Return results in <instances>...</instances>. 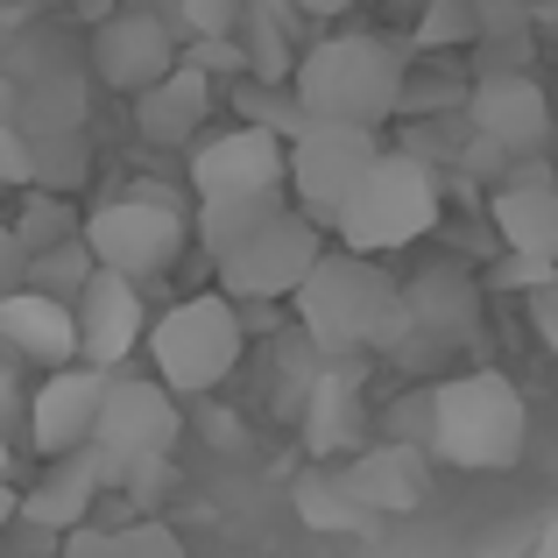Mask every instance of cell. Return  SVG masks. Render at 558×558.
<instances>
[{"mask_svg": "<svg viewBox=\"0 0 558 558\" xmlns=\"http://www.w3.org/2000/svg\"><path fill=\"white\" fill-rule=\"evenodd\" d=\"M99 403H107V368L93 361H71V368H50L28 396V446L43 460H64V452H85L99 432Z\"/></svg>", "mask_w": 558, "mask_h": 558, "instance_id": "obj_15", "label": "cell"}, {"mask_svg": "<svg viewBox=\"0 0 558 558\" xmlns=\"http://www.w3.org/2000/svg\"><path fill=\"white\" fill-rule=\"evenodd\" d=\"M531 326H537V347H545V354L558 361V276L531 290Z\"/></svg>", "mask_w": 558, "mask_h": 558, "instance_id": "obj_39", "label": "cell"}, {"mask_svg": "<svg viewBox=\"0 0 558 558\" xmlns=\"http://www.w3.org/2000/svg\"><path fill=\"white\" fill-rule=\"evenodd\" d=\"M93 276H99V255L85 247V233H78V241H64V247H50V255H28V290H43V298L78 304Z\"/></svg>", "mask_w": 558, "mask_h": 558, "instance_id": "obj_29", "label": "cell"}, {"mask_svg": "<svg viewBox=\"0 0 558 558\" xmlns=\"http://www.w3.org/2000/svg\"><path fill=\"white\" fill-rule=\"evenodd\" d=\"M213 424V446H241V417H205Z\"/></svg>", "mask_w": 558, "mask_h": 558, "instance_id": "obj_44", "label": "cell"}, {"mask_svg": "<svg viewBox=\"0 0 558 558\" xmlns=\"http://www.w3.org/2000/svg\"><path fill=\"white\" fill-rule=\"evenodd\" d=\"M0 354L28 361V368H71L78 361V312L64 298H43V290H14L0 304Z\"/></svg>", "mask_w": 558, "mask_h": 558, "instance_id": "obj_19", "label": "cell"}, {"mask_svg": "<svg viewBox=\"0 0 558 558\" xmlns=\"http://www.w3.org/2000/svg\"><path fill=\"white\" fill-rule=\"evenodd\" d=\"M8 474H14V452H8V438H0V488H8Z\"/></svg>", "mask_w": 558, "mask_h": 558, "instance_id": "obj_45", "label": "cell"}, {"mask_svg": "<svg viewBox=\"0 0 558 558\" xmlns=\"http://www.w3.org/2000/svg\"><path fill=\"white\" fill-rule=\"evenodd\" d=\"M276 213H290V191H269V198H219V205H198V241L205 255H233L241 241H255Z\"/></svg>", "mask_w": 558, "mask_h": 558, "instance_id": "obj_25", "label": "cell"}, {"mask_svg": "<svg viewBox=\"0 0 558 558\" xmlns=\"http://www.w3.org/2000/svg\"><path fill=\"white\" fill-rule=\"evenodd\" d=\"M403 304H410V340L396 347V368L438 381L452 375V347H466L481 332V283L460 269V262H432L403 283Z\"/></svg>", "mask_w": 558, "mask_h": 558, "instance_id": "obj_9", "label": "cell"}, {"mask_svg": "<svg viewBox=\"0 0 558 558\" xmlns=\"http://www.w3.org/2000/svg\"><path fill=\"white\" fill-rule=\"evenodd\" d=\"M290 304H298V332L326 361H396V347L410 340L403 283L354 247H326V262Z\"/></svg>", "mask_w": 558, "mask_h": 558, "instance_id": "obj_1", "label": "cell"}, {"mask_svg": "<svg viewBox=\"0 0 558 558\" xmlns=\"http://www.w3.org/2000/svg\"><path fill=\"white\" fill-rule=\"evenodd\" d=\"M8 523H22V488H14V481L0 488V531H8Z\"/></svg>", "mask_w": 558, "mask_h": 558, "instance_id": "obj_43", "label": "cell"}, {"mask_svg": "<svg viewBox=\"0 0 558 558\" xmlns=\"http://www.w3.org/2000/svg\"><path fill=\"white\" fill-rule=\"evenodd\" d=\"M381 163V135L375 128H332L312 121L290 142V205L304 219H318L326 233H340V213L354 205V191L368 184V170Z\"/></svg>", "mask_w": 558, "mask_h": 558, "instance_id": "obj_8", "label": "cell"}, {"mask_svg": "<svg viewBox=\"0 0 558 558\" xmlns=\"http://www.w3.org/2000/svg\"><path fill=\"white\" fill-rule=\"evenodd\" d=\"M8 227L22 233V247H28V255H50V247L78 241V233H85V219L71 213V198H57V191H28V205L8 219Z\"/></svg>", "mask_w": 558, "mask_h": 558, "instance_id": "obj_30", "label": "cell"}, {"mask_svg": "<svg viewBox=\"0 0 558 558\" xmlns=\"http://www.w3.org/2000/svg\"><path fill=\"white\" fill-rule=\"evenodd\" d=\"M298 14H312V22H332V14H347V8H361V0H290Z\"/></svg>", "mask_w": 558, "mask_h": 558, "instance_id": "obj_41", "label": "cell"}, {"mask_svg": "<svg viewBox=\"0 0 558 558\" xmlns=\"http://www.w3.org/2000/svg\"><path fill=\"white\" fill-rule=\"evenodd\" d=\"M14 290H28V247H22L14 227H0V304H8Z\"/></svg>", "mask_w": 558, "mask_h": 558, "instance_id": "obj_36", "label": "cell"}, {"mask_svg": "<svg viewBox=\"0 0 558 558\" xmlns=\"http://www.w3.org/2000/svg\"><path fill=\"white\" fill-rule=\"evenodd\" d=\"M531 551H537V523H502V531L481 537L474 558H531Z\"/></svg>", "mask_w": 558, "mask_h": 558, "instance_id": "obj_37", "label": "cell"}, {"mask_svg": "<svg viewBox=\"0 0 558 558\" xmlns=\"http://www.w3.org/2000/svg\"><path fill=\"white\" fill-rule=\"evenodd\" d=\"M488 219H495V233H502L509 255L558 262V184H551V170L537 163V156L502 170V184H495V198H488Z\"/></svg>", "mask_w": 558, "mask_h": 558, "instance_id": "obj_18", "label": "cell"}, {"mask_svg": "<svg viewBox=\"0 0 558 558\" xmlns=\"http://www.w3.org/2000/svg\"><path fill=\"white\" fill-rule=\"evenodd\" d=\"M481 43V0H424L417 28H410V50L424 57H452Z\"/></svg>", "mask_w": 558, "mask_h": 558, "instance_id": "obj_27", "label": "cell"}, {"mask_svg": "<svg viewBox=\"0 0 558 558\" xmlns=\"http://www.w3.org/2000/svg\"><path fill=\"white\" fill-rule=\"evenodd\" d=\"M466 93H474V78H466V71H417V64H410L403 113H396V121H432V113H466Z\"/></svg>", "mask_w": 558, "mask_h": 558, "instance_id": "obj_31", "label": "cell"}, {"mask_svg": "<svg viewBox=\"0 0 558 558\" xmlns=\"http://www.w3.org/2000/svg\"><path fill=\"white\" fill-rule=\"evenodd\" d=\"M191 191H198V205L290 191V142L269 135V128H247V121L219 128V135L191 142Z\"/></svg>", "mask_w": 558, "mask_h": 558, "instance_id": "obj_12", "label": "cell"}, {"mask_svg": "<svg viewBox=\"0 0 558 558\" xmlns=\"http://www.w3.org/2000/svg\"><path fill=\"white\" fill-rule=\"evenodd\" d=\"M466 128L517 163V156H537L551 142V99L531 71H481L466 93Z\"/></svg>", "mask_w": 558, "mask_h": 558, "instance_id": "obj_14", "label": "cell"}, {"mask_svg": "<svg viewBox=\"0 0 558 558\" xmlns=\"http://www.w3.org/2000/svg\"><path fill=\"white\" fill-rule=\"evenodd\" d=\"M178 438H184V410H178V396H170L163 381L135 375V368L107 375V403H99V432H93L107 488H121V481L135 474V466H149V460H170Z\"/></svg>", "mask_w": 558, "mask_h": 558, "instance_id": "obj_7", "label": "cell"}, {"mask_svg": "<svg viewBox=\"0 0 558 558\" xmlns=\"http://www.w3.org/2000/svg\"><path fill=\"white\" fill-rule=\"evenodd\" d=\"M481 71L531 64V0H481Z\"/></svg>", "mask_w": 558, "mask_h": 558, "instance_id": "obj_26", "label": "cell"}, {"mask_svg": "<svg viewBox=\"0 0 558 558\" xmlns=\"http://www.w3.org/2000/svg\"><path fill=\"white\" fill-rule=\"evenodd\" d=\"M318 262H326V227L290 205V213H276L255 241H241L233 255H219L213 269H219V290H227L233 304H283V298H298V290L312 283Z\"/></svg>", "mask_w": 558, "mask_h": 558, "instance_id": "obj_10", "label": "cell"}, {"mask_svg": "<svg viewBox=\"0 0 558 558\" xmlns=\"http://www.w3.org/2000/svg\"><path fill=\"white\" fill-rule=\"evenodd\" d=\"M233 107H241L247 128H269V135H283V142H298L304 128H312V113H304V99L290 93V85L241 78V85H233Z\"/></svg>", "mask_w": 558, "mask_h": 558, "instance_id": "obj_28", "label": "cell"}, {"mask_svg": "<svg viewBox=\"0 0 558 558\" xmlns=\"http://www.w3.org/2000/svg\"><path fill=\"white\" fill-rule=\"evenodd\" d=\"M438 213H446L438 170L424 163V156H410V149H381L368 184H361L354 205L340 213V247L389 262V255H403V247H417L424 233L438 227Z\"/></svg>", "mask_w": 558, "mask_h": 558, "instance_id": "obj_5", "label": "cell"}, {"mask_svg": "<svg viewBox=\"0 0 558 558\" xmlns=\"http://www.w3.org/2000/svg\"><path fill=\"white\" fill-rule=\"evenodd\" d=\"M290 509H298V523H304V531H318V537H368V531H375V517L340 488V474H332V466H312V474H298V488H290Z\"/></svg>", "mask_w": 558, "mask_h": 558, "instance_id": "obj_23", "label": "cell"}, {"mask_svg": "<svg viewBox=\"0 0 558 558\" xmlns=\"http://www.w3.org/2000/svg\"><path fill=\"white\" fill-rule=\"evenodd\" d=\"M142 354H149V375L163 381L170 396H213L247 354V312L227 290L178 298L170 312L149 318V347H142Z\"/></svg>", "mask_w": 558, "mask_h": 558, "instance_id": "obj_4", "label": "cell"}, {"mask_svg": "<svg viewBox=\"0 0 558 558\" xmlns=\"http://www.w3.org/2000/svg\"><path fill=\"white\" fill-rule=\"evenodd\" d=\"M14 410H22V375H14V361L0 354V432H8Z\"/></svg>", "mask_w": 558, "mask_h": 558, "instance_id": "obj_40", "label": "cell"}, {"mask_svg": "<svg viewBox=\"0 0 558 558\" xmlns=\"http://www.w3.org/2000/svg\"><path fill=\"white\" fill-rule=\"evenodd\" d=\"M85 178H93V149H85V135H43L36 142V191L71 198Z\"/></svg>", "mask_w": 558, "mask_h": 558, "instance_id": "obj_32", "label": "cell"}, {"mask_svg": "<svg viewBox=\"0 0 558 558\" xmlns=\"http://www.w3.org/2000/svg\"><path fill=\"white\" fill-rule=\"evenodd\" d=\"M531 558H558V509H545L537 517V551Z\"/></svg>", "mask_w": 558, "mask_h": 558, "instance_id": "obj_42", "label": "cell"}, {"mask_svg": "<svg viewBox=\"0 0 558 558\" xmlns=\"http://www.w3.org/2000/svg\"><path fill=\"white\" fill-rule=\"evenodd\" d=\"M14 128H22L28 142L43 135H85V78L78 71H43V78L14 85Z\"/></svg>", "mask_w": 558, "mask_h": 558, "instance_id": "obj_22", "label": "cell"}, {"mask_svg": "<svg viewBox=\"0 0 558 558\" xmlns=\"http://www.w3.org/2000/svg\"><path fill=\"white\" fill-rule=\"evenodd\" d=\"M170 22H178L191 43H219V36H241L247 0H170Z\"/></svg>", "mask_w": 558, "mask_h": 558, "instance_id": "obj_33", "label": "cell"}, {"mask_svg": "<svg viewBox=\"0 0 558 558\" xmlns=\"http://www.w3.org/2000/svg\"><path fill=\"white\" fill-rule=\"evenodd\" d=\"M184 28L170 22L163 8H113V14H99V28H93V78L99 85H113V93H128V99H142L149 85H163L170 71L184 64Z\"/></svg>", "mask_w": 558, "mask_h": 558, "instance_id": "obj_11", "label": "cell"}, {"mask_svg": "<svg viewBox=\"0 0 558 558\" xmlns=\"http://www.w3.org/2000/svg\"><path fill=\"white\" fill-rule=\"evenodd\" d=\"M558 276V262H531V255H502V269H495V283L502 290H523V298H531L537 283H551Z\"/></svg>", "mask_w": 558, "mask_h": 558, "instance_id": "obj_38", "label": "cell"}, {"mask_svg": "<svg viewBox=\"0 0 558 558\" xmlns=\"http://www.w3.org/2000/svg\"><path fill=\"white\" fill-rule=\"evenodd\" d=\"M332 474H340V488L354 495L375 523L381 517H417V509L432 502V452H424V446H403V438H381V446L340 460Z\"/></svg>", "mask_w": 558, "mask_h": 558, "instance_id": "obj_17", "label": "cell"}, {"mask_svg": "<svg viewBox=\"0 0 558 558\" xmlns=\"http://www.w3.org/2000/svg\"><path fill=\"white\" fill-rule=\"evenodd\" d=\"M64 558H191V551H184V537L170 531V523L135 517V523H121V531H93V523L71 531Z\"/></svg>", "mask_w": 558, "mask_h": 558, "instance_id": "obj_24", "label": "cell"}, {"mask_svg": "<svg viewBox=\"0 0 558 558\" xmlns=\"http://www.w3.org/2000/svg\"><path fill=\"white\" fill-rule=\"evenodd\" d=\"M170 481H178V460H149V466H135V474H128L113 495H128L135 509H156V502H163V488H170Z\"/></svg>", "mask_w": 558, "mask_h": 558, "instance_id": "obj_35", "label": "cell"}, {"mask_svg": "<svg viewBox=\"0 0 558 558\" xmlns=\"http://www.w3.org/2000/svg\"><path fill=\"white\" fill-rule=\"evenodd\" d=\"M205 121H213V71H198L191 57L170 71L163 85H149V93L135 99V128H142V142H156V149L198 142Z\"/></svg>", "mask_w": 558, "mask_h": 558, "instance_id": "obj_21", "label": "cell"}, {"mask_svg": "<svg viewBox=\"0 0 558 558\" xmlns=\"http://www.w3.org/2000/svg\"><path fill=\"white\" fill-rule=\"evenodd\" d=\"M0 191H36V142L0 121Z\"/></svg>", "mask_w": 558, "mask_h": 558, "instance_id": "obj_34", "label": "cell"}, {"mask_svg": "<svg viewBox=\"0 0 558 558\" xmlns=\"http://www.w3.org/2000/svg\"><path fill=\"white\" fill-rule=\"evenodd\" d=\"M531 446V403L502 368H460L432 381V452L452 474H509Z\"/></svg>", "mask_w": 558, "mask_h": 558, "instance_id": "obj_3", "label": "cell"}, {"mask_svg": "<svg viewBox=\"0 0 558 558\" xmlns=\"http://www.w3.org/2000/svg\"><path fill=\"white\" fill-rule=\"evenodd\" d=\"M304 446L318 466H340L354 452H368L375 438V410H368V361H326L312 381V403L298 417Z\"/></svg>", "mask_w": 558, "mask_h": 558, "instance_id": "obj_13", "label": "cell"}, {"mask_svg": "<svg viewBox=\"0 0 558 558\" xmlns=\"http://www.w3.org/2000/svg\"><path fill=\"white\" fill-rule=\"evenodd\" d=\"M71 312H78V361H93V368H107V375L128 368V361L149 347V304H142V283H128V276H113V269H99Z\"/></svg>", "mask_w": 558, "mask_h": 558, "instance_id": "obj_16", "label": "cell"}, {"mask_svg": "<svg viewBox=\"0 0 558 558\" xmlns=\"http://www.w3.org/2000/svg\"><path fill=\"white\" fill-rule=\"evenodd\" d=\"M403 85H410V50H396L375 28H340V36H318L298 57V78L290 93L304 99L312 121L332 128H389L403 113Z\"/></svg>", "mask_w": 558, "mask_h": 558, "instance_id": "obj_2", "label": "cell"}, {"mask_svg": "<svg viewBox=\"0 0 558 558\" xmlns=\"http://www.w3.org/2000/svg\"><path fill=\"white\" fill-rule=\"evenodd\" d=\"M85 247L99 255V269L128 276V283H149V276H170L191 247L184 205L163 198V191H128V198H107L85 213Z\"/></svg>", "mask_w": 558, "mask_h": 558, "instance_id": "obj_6", "label": "cell"}, {"mask_svg": "<svg viewBox=\"0 0 558 558\" xmlns=\"http://www.w3.org/2000/svg\"><path fill=\"white\" fill-rule=\"evenodd\" d=\"M99 495H107L99 452H93V446H85V452H64V460L43 466L36 488H22V523H28V531H57V537H71V531H85V517H93Z\"/></svg>", "mask_w": 558, "mask_h": 558, "instance_id": "obj_20", "label": "cell"}]
</instances>
